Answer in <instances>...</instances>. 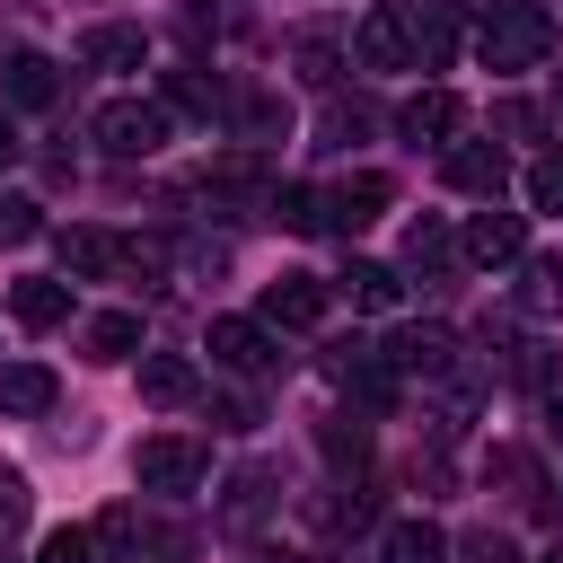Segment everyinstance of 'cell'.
<instances>
[{"mask_svg": "<svg viewBox=\"0 0 563 563\" xmlns=\"http://www.w3.org/2000/svg\"><path fill=\"white\" fill-rule=\"evenodd\" d=\"M325 317V282L317 273H282V282H264V325H317Z\"/></svg>", "mask_w": 563, "mask_h": 563, "instance_id": "12", "label": "cell"}, {"mask_svg": "<svg viewBox=\"0 0 563 563\" xmlns=\"http://www.w3.org/2000/svg\"><path fill=\"white\" fill-rule=\"evenodd\" d=\"M202 352H211L220 369H238V378H264V369L282 361V352H273V325H264V317H211Z\"/></svg>", "mask_w": 563, "mask_h": 563, "instance_id": "5", "label": "cell"}, {"mask_svg": "<svg viewBox=\"0 0 563 563\" xmlns=\"http://www.w3.org/2000/svg\"><path fill=\"white\" fill-rule=\"evenodd\" d=\"M493 123H501L510 141H528V132H537V114H528V106H493Z\"/></svg>", "mask_w": 563, "mask_h": 563, "instance_id": "36", "label": "cell"}, {"mask_svg": "<svg viewBox=\"0 0 563 563\" xmlns=\"http://www.w3.org/2000/svg\"><path fill=\"white\" fill-rule=\"evenodd\" d=\"M387 18H396V35H405V62H413V70H440V62L457 53L449 0H387Z\"/></svg>", "mask_w": 563, "mask_h": 563, "instance_id": "4", "label": "cell"}, {"mask_svg": "<svg viewBox=\"0 0 563 563\" xmlns=\"http://www.w3.org/2000/svg\"><path fill=\"white\" fill-rule=\"evenodd\" d=\"M449 255H457V238H449L440 220H413V229H405V264H413V273H440Z\"/></svg>", "mask_w": 563, "mask_h": 563, "instance_id": "25", "label": "cell"}, {"mask_svg": "<svg viewBox=\"0 0 563 563\" xmlns=\"http://www.w3.org/2000/svg\"><path fill=\"white\" fill-rule=\"evenodd\" d=\"M343 290H352V308H396V273L387 264H352Z\"/></svg>", "mask_w": 563, "mask_h": 563, "instance_id": "27", "label": "cell"}, {"mask_svg": "<svg viewBox=\"0 0 563 563\" xmlns=\"http://www.w3.org/2000/svg\"><path fill=\"white\" fill-rule=\"evenodd\" d=\"M53 255H62V273H79V282L123 273V238H114V229H53Z\"/></svg>", "mask_w": 563, "mask_h": 563, "instance_id": "11", "label": "cell"}, {"mask_svg": "<svg viewBox=\"0 0 563 563\" xmlns=\"http://www.w3.org/2000/svg\"><path fill=\"white\" fill-rule=\"evenodd\" d=\"M202 396V369L185 352H150L141 361V405H194Z\"/></svg>", "mask_w": 563, "mask_h": 563, "instance_id": "14", "label": "cell"}, {"mask_svg": "<svg viewBox=\"0 0 563 563\" xmlns=\"http://www.w3.org/2000/svg\"><path fill=\"white\" fill-rule=\"evenodd\" d=\"M545 431H554V440H563V396H545Z\"/></svg>", "mask_w": 563, "mask_h": 563, "instance_id": "37", "label": "cell"}, {"mask_svg": "<svg viewBox=\"0 0 563 563\" xmlns=\"http://www.w3.org/2000/svg\"><path fill=\"white\" fill-rule=\"evenodd\" d=\"M317 440H325V457H334V466H361V457H369V431H361V422H325Z\"/></svg>", "mask_w": 563, "mask_h": 563, "instance_id": "30", "label": "cell"}, {"mask_svg": "<svg viewBox=\"0 0 563 563\" xmlns=\"http://www.w3.org/2000/svg\"><path fill=\"white\" fill-rule=\"evenodd\" d=\"M53 396H62V387H53V369H44V361H9V369H0V413H9V422L53 413Z\"/></svg>", "mask_w": 563, "mask_h": 563, "instance_id": "13", "label": "cell"}, {"mask_svg": "<svg viewBox=\"0 0 563 563\" xmlns=\"http://www.w3.org/2000/svg\"><path fill=\"white\" fill-rule=\"evenodd\" d=\"M519 308H528V317H563V255H528V273H519Z\"/></svg>", "mask_w": 563, "mask_h": 563, "instance_id": "20", "label": "cell"}, {"mask_svg": "<svg viewBox=\"0 0 563 563\" xmlns=\"http://www.w3.org/2000/svg\"><path fill=\"white\" fill-rule=\"evenodd\" d=\"M378 361H387V378H449L457 343H449V325H405L396 343H378Z\"/></svg>", "mask_w": 563, "mask_h": 563, "instance_id": "6", "label": "cell"}, {"mask_svg": "<svg viewBox=\"0 0 563 563\" xmlns=\"http://www.w3.org/2000/svg\"><path fill=\"white\" fill-rule=\"evenodd\" d=\"M554 53V9L545 0H484V26H475V62L484 70H537Z\"/></svg>", "mask_w": 563, "mask_h": 563, "instance_id": "1", "label": "cell"}, {"mask_svg": "<svg viewBox=\"0 0 563 563\" xmlns=\"http://www.w3.org/2000/svg\"><path fill=\"white\" fill-rule=\"evenodd\" d=\"M554 106H563V79H554Z\"/></svg>", "mask_w": 563, "mask_h": 563, "instance_id": "40", "label": "cell"}, {"mask_svg": "<svg viewBox=\"0 0 563 563\" xmlns=\"http://www.w3.org/2000/svg\"><path fill=\"white\" fill-rule=\"evenodd\" d=\"M9 158H18V132H9V114H0V167H9Z\"/></svg>", "mask_w": 563, "mask_h": 563, "instance_id": "38", "label": "cell"}, {"mask_svg": "<svg viewBox=\"0 0 563 563\" xmlns=\"http://www.w3.org/2000/svg\"><path fill=\"white\" fill-rule=\"evenodd\" d=\"M396 132H405V141H457V132H466V97H457V88H413V97L396 106Z\"/></svg>", "mask_w": 563, "mask_h": 563, "instance_id": "7", "label": "cell"}, {"mask_svg": "<svg viewBox=\"0 0 563 563\" xmlns=\"http://www.w3.org/2000/svg\"><path fill=\"white\" fill-rule=\"evenodd\" d=\"M79 343H88V361H123V352L141 343V317H132V308H106V317L79 325Z\"/></svg>", "mask_w": 563, "mask_h": 563, "instance_id": "19", "label": "cell"}, {"mask_svg": "<svg viewBox=\"0 0 563 563\" xmlns=\"http://www.w3.org/2000/svg\"><path fill=\"white\" fill-rule=\"evenodd\" d=\"M264 211H273L282 229H299V238H317V229H325V194H317V185H273V194H264Z\"/></svg>", "mask_w": 563, "mask_h": 563, "instance_id": "18", "label": "cell"}, {"mask_svg": "<svg viewBox=\"0 0 563 563\" xmlns=\"http://www.w3.org/2000/svg\"><path fill=\"white\" fill-rule=\"evenodd\" d=\"M361 62H369V70H413V62H405V35H396V18H387V0L361 18Z\"/></svg>", "mask_w": 563, "mask_h": 563, "instance_id": "21", "label": "cell"}, {"mask_svg": "<svg viewBox=\"0 0 563 563\" xmlns=\"http://www.w3.org/2000/svg\"><path fill=\"white\" fill-rule=\"evenodd\" d=\"M290 62H299V79H308V88H334V79H343V53H334L325 35H299V44H290Z\"/></svg>", "mask_w": 563, "mask_h": 563, "instance_id": "26", "label": "cell"}, {"mask_svg": "<svg viewBox=\"0 0 563 563\" xmlns=\"http://www.w3.org/2000/svg\"><path fill=\"white\" fill-rule=\"evenodd\" d=\"M202 475H211V457H202V440H185V431H158V440L132 449V484H141V493H194Z\"/></svg>", "mask_w": 563, "mask_h": 563, "instance_id": "3", "label": "cell"}, {"mask_svg": "<svg viewBox=\"0 0 563 563\" xmlns=\"http://www.w3.org/2000/svg\"><path fill=\"white\" fill-rule=\"evenodd\" d=\"M387 202H396V185H387L378 167H361V176H343V185L325 194V229H343V238H352V229H369Z\"/></svg>", "mask_w": 563, "mask_h": 563, "instance_id": "9", "label": "cell"}, {"mask_svg": "<svg viewBox=\"0 0 563 563\" xmlns=\"http://www.w3.org/2000/svg\"><path fill=\"white\" fill-rule=\"evenodd\" d=\"M501 369H510L519 387H545V378H554V352H545V343H510V361H501Z\"/></svg>", "mask_w": 563, "mask_h": 563, "instance_id": "29", "label": "cell"}, {"mask_svg": "<svg viewBox=\"0 0 563 563\" xmlns=\"http://www.w3.org/2000/svg\"><path fill=\"white\" fill-rule=\"evenodd\" d=\"M440 176L457 185V194H501L510 185V158H501V141H449V158H440Z\"/></svg>", "mask_w": 563, "mask_h": 563, "instance_id": "8", "label": "cell"}, {"mask_svg": "<svg viewBox=\"0 0 563 563\" xmlns=\"http://www.w3.org/2000/svg\"><path fill=\"white\" fill-rule=\"evenodd\" d=\"M9 317H18L26 334L62 325V317H70V282H9Z\"/></svg>", "mask_w": 563, "mask_h": 563, "instance_id": "16", "label": "cell"}, {"mask_svg": "<svg viewBox=\"0 0 563 563\" xmlns=\"http://www.w3.org/2000/svg\"><path fill=\"white\" fill-rule=\"evenodd\" d=\"M167 97H176L185 114H229V106H238V97H229L211 70H194V62H185V70H167Z\"/></svg>", "mask_w": 563, "mask_h": 563, "instance_id": "22", "label": "cell"}, {"mask_svg": "<svg viewBox=\"0 0 563 563\" xmlns=\"http://www.w3.org/2000/svg\"><path fill=\"white\" fill-rule=\"evenodd\" d=\"M361 132H369V114H361V106H325V141H334V150H352Z\"/></svg>", "mask_w": 563, "mask_h": 563, "instance_id": "35", "label": "cell"}, {"mask_svg": "<svg viewBox=\"0 0 563 563\" xmlns=\"http://www.w3.org/2000/svg\"><path fill=\"white\" fill-rule=\"evenodd\" d=\"M457 554H466V563H519V545H510L501 528H475V537H466Z\"/></svg>", "mask_w": 563, "mask_h": 563, "instance_id": "34", "label": "cell"}, {"mask_svg": "<svg viewBox=\"0 0 563 563\" xmlns=\"http://www.w3.org/2000/svg\"><path fill=\"white\" fill-rule=\"evenodd\" d=\"M88 132H97V150H106V158H158V150H167V132H176V114H167L158 97H114V106H97V114H88Z\"/></svg>", "mask_w": 563, "mask_h": 563, "instance_id": "2", "label": "cell"}, {"mask_svg": "<svg viewBox=\"0 0 563 563\" xmlns=\"http://www.w3.org/2000/svg\"><path fill=\"white\" fill-rule=\"evenodd\" d=\"M141 53H150L141 26H88V35H79V62H88V70H141Z\"/></svg>", "mask_w": 563, "mask_h": 563, "instance_id": "17", "label": "cell"}, {"mask_svg": "<svg viewBox=\"0 0 563 563\" xmlns=\"http://www.w3.org/2000/svg\"><path fill=\"white\" fill-rule=\"evenodd\" d=\"M264 510H273V475H264V466H246V475L229 484V510H220V519H229V528H255Z\"/></svg>", "mask_w": 563, "mask_h": 563, "instance_id": "24", "label": "cell"}, {"mask_svg": "<svg viewBox=\"0 0 563 563\" xmlns=\"http://www.w3.org/2000/svg\"><path fill=\"white\" fill-rule=\"evenodd\" d=\"M537 563H563V545H554V554H537Z\"/></svg>", "mask_w": 563, "mask_h": 563, "instance_id": "39", "label": "cell"}, {"mask_svg": "<svg viewBox=\"0 0 563 563\" xmlns=\"http://www.w3.org/2000/svg\"><path fill=\"white\" fill-rule=\"evenodd\" d=\"M457 246H466V264H519V255H528V220L484 202V211L466 220V238H457Z\"/></svg>", "mask_w": 563, "mask_h": 563, "instance_id": "10", "label": "cell"}, {"mask_svg": "<svg viewBox=\"0 0 563 563\" xmlns=\"http://www.w3.org/2000/svg\"><path fill=\"white\" fill-rule=\"evenodd\" d=\"M0 563H9V554H0Z\"/></svg>", "mask_w": 563, "mask_h": 563, "instance_id": "41", "label": "cell"}, {"mask_svg": "<svg viewBox=\"0 0 563 563\" xmlns=\"http://www.w3.org/2000/svg\"><path fill=\"white\" fill-rule=\"evenodd\" d=\"M378 554H387V563H440V554H449V537H440L431 519H396Z\"/></svg>", "mask_w": 563, "mask_h": 563, "instance_id": "23", "label": "cell"}, {"mask_svg": "<svg viewBox=\"0 0 563 563\" xmlns=\"http://www.w3.org/2000/svg\"><path fill=\"white\" fill-rule=\"evenodd\" d=\"M44 563H97V528H53L44 537Z\"/></svg>", "mask_w": 563, "mask_h": 563, "instance_id": "31", "label": "cell"}, {"mask_svg": "<svg viewBox=\"0 0 563 563\" xmlns=\"http://www.w3.org/2000/svg\"><path fill=\"white\" fill-rule=\"evenodd\" d=\"M26 510H35V501H26V475H9V466H0V545L26 528Z\"/></svg>", "mask_w": 563, "mask_h": 563, "instance_id": "32", "label": "cell"}, {"mask_svg": "<svg viewBox=\"0 0 563 563\" xmlns=\"http://www.w3.org/2000/svg\"><path fill=\"white\" fill-rule=\"evenodd\" d=\"M528 202L563 220V150H545V158H528Z\"/></svg>", "mask_w": 563, "mask_h": 563, "instance_id": "28", "label": "cell"}, {"mask_svg": "<svg viewBox=\"0 0 563 563\" xmlns=\"http://www.w3.org/2000/svg\"><path fill=\"white\" fill-rule=\"evenodd\" d=\"M0 238H44V211L26 194H0Z\"/></svg>", "mask_w": 563, "mask_h": 563, "instance_id": "33", "label": "cell"}, {"mask_svg": "<svg viewBox=\"0 0 563 563\" xmlns=\"http://www.w3.org/2000/svg\"><path fill=\"white\" fill-rule=\"evenodd\" d=\"M62 97V70L44 53H9L0 62V106H53Z\"/></svg>", "mask_w": 563, "mask_h": 563, "instance_id": "15", "label": "cell"}]
</instances>
